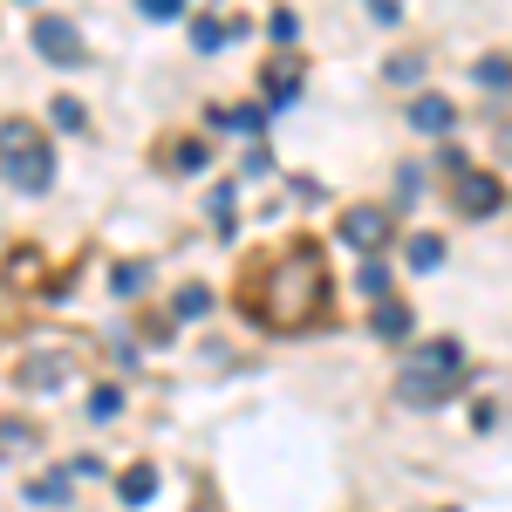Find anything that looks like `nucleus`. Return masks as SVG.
Listing matches in <instances>:
<instances>
[{
    "mask_svg": "<svg viewBox=\"0 0 512 512\" xmlns=\"http://www.w3.org/2000/svg\"><path fill=\"white\" fill-rule=\"evenodd\" d=\"M62 376V355H41V362H21V383H55Z\"/></svg>",
    "mask_w": 512,
    "mask_h": 512,
    "instance_id": "11",
    "label": "nucleus"
},
{
    "mask_svg": "<svg viewBox=\"0 0 512 512\" xmlns=\"http://www.w3.org/2000/svg\"><path fill=\"white\" fill-rule=\"evenodd\" d=\"M239 301L253 308V321H260V328L294 335V328L321 321V308H328V267H321L315 246H287V253H280V260L253 280Z\"/></svg>",
    "mask_w": 512,
    "mask_h": 512,
    "instance_id": "1",
    "label": "nucleus"
},
{
    "mask_svg": "<svg viewBox=\"0 0 512 512\" xmlns=\"http://www.w3.org/2000/svg\"><path fill=\"white\" fill-rule=\"evenodd\" d=\"M342 239L362 246V253H376V246L390 239V219H383L376 205H349V212H342Z\"/></svg>",
    "mask_w": 512,
    "mask_h": 512,
    "instance_id": "5",
    "label": "nucleus"
},
{
    "mask_svg": "<svg viewBox=\"0 0 512 512\" xmlns=\"http://www.w3.org/2000/svg\"><path fill=\"white\" fill-rule=\"evenodd\" d=\"M506 151H512V130H506Z\"/></svg>",
    "mask_w": 512,
    "mask_h": 512,
    "instance_id": "17",
    "label": "nucleus"
},
{
    "mask_svg": "<svg viewBox=\"0 0 512 512\" xmlns=\"http://www.w3.org/2000/svg\"><path fill=\"white\" fill-rule=\"evenodd\" d=\"M205 301H212L205 287H185V294H178V315H205Z\"/></svg>",
    "mask_w": 512,
    "mask_h": 512,
    "instance_id": "15",
    "label": "nucleus"
},
{
    "mask_svg": "<svg viewBox=\"0 0 512 512\" xmlns=\"http://www.w3.org/2000/svg\"><path fill=\"white\" fill-rule=\"evenodd\" d=\"M267 96H274V103H287V96H294V62H274V76H267Z\"/></svg>",
    "mask_w": 512,
    "mask_h": 512,
    "instance_id": "13",
    "label": "nucleus"
},
{
    "mask_svg": "<svg viewBox=\"0 0 512 512\" xmlns=\"http://www.w3.org/2000/svg\"><path fill=\"white\" fill-rule=\"evenodd\" d=\"M35 48L55 62V69H82V35L62 21V14H35Z\"/></svg>",
    "mask_w": 512,
    "mask_h": 512,
    "instance_id": "4",
    "label": "nucleus"
},
{
    "mask_svg": "<svg viewBox=\"0 0 512 512\" xmlns=\"http://www.w3.org/2000/svg\"><path fill=\"white\" fill-rule=\"evenodd\" d=\"M55 123H62V130H82V110L69 103V96H55Z\"/></svg>",
    "mask_w": 512,
    "mask_h": 512,
    "instance_id": "16",
    "label": "nucleus"
},
{
    "mask_svg": "<svg viewBox=\"0 0 512 512\" xmlns=\"http://www.w3.org/2000/svg\"><path fill=\"white\" fill-rule=\"evenodd\" d=\"M458 212H472V219L499 212V178H485V171H465V185H458Z\"/></svg>",
    "mask_w": 512,
    "mask_h": 512,
    "instance_id": "6",
    "label": "nucleus"
},
{
    "mask_svg": "<svg viewBox=\"0 0 512 512\" xmlns=\"http://www.w3.org/2000/svg\"><path fill=\"white\" fill-rule=\"evenodd\" d=\"M28 499H35V506H62V499H69V472L35 478V485H28Z\"/></svg>",
    "mask_w": 512,
    "mask_h": 512,
    "instance_id": "9",
    "label": "nucleus"
},
{
    "mask_svg": "<svg viewBox=\"0 0 512 512\" xmlns=\"http://www.w3.org/2000/svg\"><path fill=\"white\" fill-rule=\"evenodd\" d=\"M137 7H144L151 21H171V14H185V0H137Z\"/></svg>",
    "mask_w": 512,
    "mask_h": 512,
    "instance_id": "14",
    "label": "nucleus"
},
{
    "mask_svg": "<svg viewBox=\"0 0 512 512\" xmlns=\"http://www.w3.org/2000/svg\"><path fill=\"white\" fill-rule=\"evenodd\" d=\"M0 158H7V185L14 192H48V178H55V164H48V144H41L28 117H7L0 123Z\"/></svg>",
    "mask_w": 512,
    "mask_h": 512,
    "instance_id": "3",
    "label": "nucleus"
},
{
    "mask_svg": "<svg viewBox=\"0 0 512 512\" xmlns=\"http://www.w3.org/2000/svg\"><path fill=\"white\" fill-rule=\"evenodd\" d=\"M410 123H417L424 137H444V130H451V103H444V96H417V103H410Z\"/></svg>",
    "mask_w": 512,
    "mask_h": 512,
    "instance_id": "7",
    "label": "nucleus"
},
{
    "mask_svg": "<svg viewBox=\"0 0 512 512\" xmlns=\"http://www.w3.org/2000/svg\"><path fill=\"white\" fill-rule=\"evenodd\" d=\"M437 260H444V246H437V239H410V267H417V274H431Z\"/></svg>",
    "mask_w": 512,
    "mask_h": 512,
    "instance_id": "12",
    "label": "nucleus"
},
{
    "mask_svg": "<svg viewBox=\"0 0 512 512\" xmlns=\"http://www.w3.org/2000/svg\"><path fill=\"white\" fill-rule=\"evenodd\" d=\"M458 383H465V349H458V342H417L410 362L396 369V396L417 403V410H431V403H444V396H458Z\"/></svg>",
    "mask_w": 512,
    "mask_h": 512,
    "instance_id": "2",
    "label": "nucleus"
},
{
    "mask_svg": "<svg viewBox=\"0 0 512 512\" xmlns=\"http://www.w3.org/2000/svg\"><path fill=\"white\" fill-rule=\"evenodd\" d=\"M117 485H123V499L137 506V499H151V492H158V472H151V465H130V472H123Z\"/></svg>",
    "mask_w": 512,
    "mask_h": 512,
    "instance_id": "8",
    "label": "nucleus"
},
{
    "mask_svg": "<svg viewBox=\"0 0 512 512\" xmlns=\"http://www.w3.org/2000/svg\"><path fill=\"white\" fill-rule=\"evenodd\" d=\"M376 335H410V308H396V301H376Z\"/></svg>",
    "mask_w": 512,
    "mask_h": 512,
    "instance_id": "10",
    "label": "nucleus"
}]
</instances>
